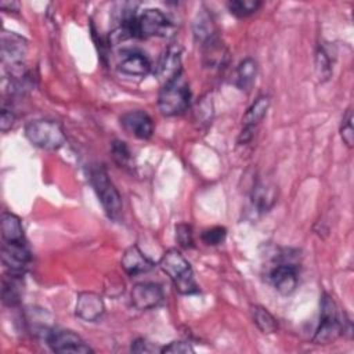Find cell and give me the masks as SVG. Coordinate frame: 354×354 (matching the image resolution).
Masks as SVG:
<instances>
[{
	"mask_svg": "<svg viewBox=\"0 0 354 354\" xmlns=\"http://www.w3.org/2000/svg\"><path fill=\"white\" fill-rule=\"evenodd\" d=\"M225 235H227V230L224 227H220V225H216V227H212V228H207L202 232L201 238L202 241L206 243V245H210V246H216V245H220L224 239H225Z\"/></svg>",
	"mask_w": 354,
	"mask_h": 354,
	"instance_id": "30",
	"label": "cell"
},
{
	"mask_svg": "<svg viewBox=\"0 0 354 354\" xmlns=\"http://www.w3.org/2000/svg\"><path fill=\"white\" fill-rule=\"evenodd\" d=\"M130 299L133 307H136L140 311H147L159 307L165 300V295L159 283L141 282L133 286Z\"/></svg>",
	"mask_w": 354,
	"mask_h": 354,
	"instance_id": "8",
	"label": "cell"
},
{
	"mask_svg": "<svg viewBox=\"0 0 354 354\" xmlns=\"http://www.w3.org/2000/svg\"><path fill=\"white\" fill-rule=\"evenodd\" d=\"M202 58L205 66L212 69H220L227 64L228 50L217 35L202 43Z\"/></svg>",
	"mask_w": 354,
	"mask_h": 354,
	"instance_id": "17",
	"label": "cell"
},
{
	"mask_svg": "<svg viewBox=\"0 0 354 354\" xmlns=\"http://www.w3.org/2000/svg\"><path fill=\"white\" fill-rule=\"evenodd\" d=\"M189 100V86L184 73H181L162 86L158 95V106L163 115L176 116L188 108Z\"/></svg>",
	"mask_w": 354,
	"mask_h": 354,
	"instance_id": "4",
	"label": "cell"
},
{
	"mask_svg": "<svg viewBox=\"0 0 354 354\" xmlns=\"http://www.w3.org/2000/svg\"><path fill=\"white\" fill-rule=\"evenodd\" d=\"M14 122H15V115H14V112H12L10 108H7L6 105H3V108H1V115H0V130H1L3 133H7V131L12 127Z\"/></svg>",
	"mask_w": 354,
	"mask_h": 354,
	"instance_id": "33",
	"label": "cell"
},
{
	"mask_svg": "<svg viewBox=\"0 0 354 354\" xmlns=\"http://www.w3.org/2000/svg\"><path fill=\"white\" fill-rule=\"evenodd\" d=\"M30 252L26 246V242L8 243L3 242L1 245V261L8 268V271L24 274L26 267L30 263Z\"/></svg>",
	"mask_w": 354,
	"mask_h": 354,
	"instance_id": "12",
	"label": "cell"
},
{
	"mask_svg": "<svg viewBox=\"0 0 354 354\" xmlns=\"http://www.w3.org/2000/svg\"><path fill=\"white\" fill-rule=\"evenodd\" d=\"M21 277L19 272L8 271L1 281V299L6 306H17L21 299Z\"/></svg>",
	"mask_w": 354,
	"mask_h": 354,
	"instance_id": "21",
	"label": "cell"
},
{
	"mask_svg": "<svg viewBox=\"0 0 354 354\" xmlns=\"http://www.w3.org/2000/svg\"><path fill=\"white\" fill-rule=\"evenodd\" d=\"M268 106H270V98L267 95H261L248 108L246 113L242 118L243 129L238 137L239 144H245L253 137V130L266 116Z\"/></svg>",
	"mask_w": 354,
	"mask_h": 354,
	"instance_id": "13",
	"label": "cell"
},
{
	"mask_svg": "<svg viewBox=\"0 0 354 354\" xmlns=\"http://www.w3.org/2000/svg\"><path fill=\"white\" fill-rule=\"evenodd\" d=\"M44 340L48 347L61 354L75 353V354H87L94 350L73 330L68 329H46L43 332Z\"/></svg>",
	"mask_w": 354,
	"mask_h": 354,
	"instance_id": "7",
	"label": "cell"
},
{
	"mask_svg": "<svg viewBox=\"0 0 354 354\" xmlns=\"http://www.w3.org/2000/svg\"><path fill=\"white\" fill-rule=\"evenodd\" d=\"M216 35H217V32H216L212 17L205 10L198 12L196 18L194 21V36H195V39L198 41L203 43L205 40H207V39H210Z\"/></svg>",
	"mask_w": 354,
	"mask_h": 354,
	"instance_id": "24",
	"label": "cell"
},
{
	"mask_svg": "<svg viewBox=\"0 0 354 354\" xmlns=\"http://www.w3.org/2000/svg\"><path fill=\"white\" fill-rule=\"evenodd\" d=\"M160 348L162 347H156L153 343L148 342L147 339H136L133 343H131V347L130 350L134 351V353H155V351H159L160 353Z\"/></svg>",
	"mask_w": 354,
	"mask_h": 354,
	"instance_id": "32",
	"label": "cell"
},
{
	"mask_svg": "<svg viewBox=\"0 0 354 354\" xmlns=\"http://www.w3.org/2000/svg\"><path fill=\"white\" fill-rule=\"evenodd\" d=\"M344 332V319L335 300L328 293L321 296L319 322L315 329L313 342L315 344H329Z\"/></svg>",
	"mask_w": 354,
	"mask_h": 354,
	"instance_id": "3",
	"label": "cell"
},
{
	"mask_svg": "<svg viewBox=\"0 0 354 354\" xmlns=\"http://www.w3.org/2000/svg\"><path fill=\"white\" fill-rule=\"evenodd\" d=\"M120 264H122V268L124 270V272L129 274L130 277H136V275L148 272L149 270L153 268L152 260H149L140 250V248L137 245H131L123 252Z\"/></svg>",
	"mask_w": 354,
	"mask_h": 354,
	"instance_id": "16",
	"label": "cell"
},
{
	"mask_svg": "<svg viewBox=\"0 0 354 354\" xmlns=\"http://www.w3.org/2000/svg\"><path fill=\"white\" fill-rule=\"evenodd\" d=\"M159 267L169 277L178 293L195 295L199 292L191 264L177 249L166 250L159 260Z\"/></svg>",
	"mask_w": 354,
	"mask_h": 354,
	"instance_id": "1",
	"label": "cell"
},
{
	"mask_svg": "<svg viewBox=\"0 0 354 354\" xmlns=\"http://www.w3.org/2000/svg\"><path fill=\"white\" fill-rule=\"evenodd\" d=\"M250 313H252L253 324L263 333L270 335V333H274L278 330V321L267 308H264L261 306H252Z\"/></svg>",
	"mask_w": 354,
	"mask_h": 354,
	"instance_id": "23",
	"label": "cell"
},
{
	"mask_svg": "<svg viewBox=\"0 0 354 354\" xmlns=\"http://www.w3.org/2000/svg\"><path fill=\"white\" fill-rule=\"evenodd\" d=\"M105 311V304L100 295L94 292H82L76 299L75 313L86 322L98 321Z\"/></svg>",
	"mask_w": 354,
	"mask_h": 354,
	"instance_id": "14",
	"label": "cell"
},
{
	"mask_svg": "<svg viewBox=\"0 0 354 354\" xmlns=\"http://www.w3.org/2000/svg\"><path fill=\"white\" fill-rule=\"evenodd\" d=\"M90 184L101 202V206L111 220H119L122 216V196L111 181L106 169L102 165H95L90 169Z\"/></svg>",
	"mask_w": 354,
	"mask_h": 354,
	"instance_id": "2",
	"label": "cell"
},
{
	"mask_svg": "<svg viewBox=\"0 0 354 354\" xmlns=\"http://www.w3.org/2000/svg\"><path fill=\"white\" fill-rule=\"evenodd\" d=\"M340 137L343 140V142L347 147H353L354 144V129H353V111L351 108H348L343 118H342V123H340Z\"/></svg>",
	"mask_w": 354,
	"mask_h": 354,
	"instance_id": "28",
	"label": "cell"
},
{
	"mask_svg": "<svg viewBox=\"0 0 354 354\" xmlns=\"http://www.w3.org/2000/svg\"><path fill=\"white\" fill-rule=\"evenodd\" d=\"M25 137L40 149L57 151L65 144L62 126L50 119H36L25 126Z\"/></svg>",
	"mask_w": 354,
	"mask_h": 354,
	"instance_id": "5",
	"label": "cell"
},
{
	"mask_svg": "<svg viewBox=\"0 0 354 354\" xmlns=\"http://www.w3.org/2000/svg\"><path fill=\"white\" fill-rule=\"evenodd\" d=\"M28 51V41L25 37L12 33H1V59L7 68L24 65V58Z\"/></svg>",
	"mask_w": 354,
	"mask_h": 354,
	"instance_id": "9",
	"label": "cell"
},
{
	"mask_svg": "<svg viewBox=\"0 0 354 354\" xmlns=\"http://www.w3.org/2000/svg\"><path fill=\"white\" fill-rule=\"evenodd\" d=\"M176 241L177 243L184 248L189 249L194 246V234L192 227L187 223H180L176 225Z\"/></svg>",
	"mask_w": 354,
	"mask_h": 354,
	"instance_id": "29",
	"label": "cell"
},
{
	"mask_svg": "<svg viewBox=\"0 0 354 354\" xmlns=\"http://www.w3.org/2000/svg\"><path fill=\"white\" fill-rule=\"evenodd\" d=\"M261 3L259 0H232L227 3V7L231 14L235 17L243 18L248 15H252L260 8Z\"/></svg>",
	"mask_w": 354,
	"mask_h": 354,
	"instance_id": "26",
	"label": "cell"
},
{
	"mask_svg": "<svg viewBox=\"0 0 354 354\" xmlns=\"http://www.w3.org/2000/svg\"><path fill=\"white\" fill-rule=\"evenodd\" d=\"M257 64L253 58H245L239 62L235 72V84L241 90H249L256 79Z\"/></svg>",
	"mask_w": 354,
	"mask_h": 354,
	"instance_id": "22",
	"label": "cell"
},
{
	"mask_svg": "<svg viewBox=\"0 0 354 354\" xmlns=\"http://www.w3.org/2000/svg\"><path fill=\"white\" fill-rule=\"evenodd\" d=\"M160 353H173V354H185V353H194V348L191 347L189 343L183 342V340H176L169 343L167 346H163L160 348Z\"/></svg>",
	"mask_w": 354,
	"mask_h": 354,
	"instance_id": "31",
	"label": "cell"
},
{
	"mask_svg": "<svg viewBox=\"0 0 354 354\" xmlns=\"http://www.w3.org/2000/svg\"><path fill=\"white\" fill-rule=\"evenodd\" d=\"M252 205L259 213L268 212L275 199H277V188L272 183L266 180H257L252 189Z\"/></svg>",
	"mask_w": 354,
	"mask_h": 354,
	"instance_id": "19",
	"label": "cell"
},
{
	"mask_svg": "<svg viewBox=\"0 0 354 354\" xmlns=\"http://www.w3.org/2000/svg\"><path fill=\"white\" fill-rule=\"evenodd\" d=\"M171 30L169 18L158 8H147L137 14L133 24L134 37H166Z\"/></svg>",
	"mask_w": 354,
	"mask_h": 354,
	"instance_id": "6",
	"label": "cell"
},
{
	"mask_svg": "<svg viewBox=\"0 0 354 354\" xmlns=\"http://www.w3.org/2000/svg\"><path fill=\"white\" fill-rule=\"evenodd\" d=\"M1 239L8 243L25 242L24 228L18 216L10 212L1 213Z\"/></svg>",
	"mask_w": 354,
	"mask_h": 354,
	"instance_id": "20",
	"label": "cell"
},
{
	"mask_svg": "<svg viewBox=\"0 0 354 354\" xmlns=\"http://www.w3.org/2000/svg\"><path fill=\"white\" fill-rule=\"evenodd\" d=\"M181 73H183V68H181L180 48L177 46H170L163 54L162 59L159 61L156 75L159 80L165 84Z\"/></svg>",
	"mask_w": 354,
	"mask_h": 354,
	"instance_id": "18",
	"label": "cell"
},
{
	"mask_svg": "<svg viewBox=\"0 0 354 354\" xmlns=\"http://www.w3.org/2000/svg\"><path fill=\"white\" fill-rule=\"evenodd\" d=\"M120 126L126 133L138 140H148L153 134V122L151 116L140 109L124 112L120 116Z\"/></svg>",
	"mask_w": 354,
	"mask_h": 354,
	"instance_id": "10",
	"label": "cell"
},
{
	"mask_svg": "<svg viewBox=\"0 0 354 354\" xmlns=\"http://www.w3.org/2000/svg\"><path fill=\"white\" fill-rule=\"evenodd\" d=\"M111 152H112V158L115 160V163L119 167L123 169H130L131 167V152L129 149V147L126 145V142L120 141V140H115L112 142L111 147Z\"/></svg>",
	"mask_w": 354,
	"mask_h": 354,
	"instance_id": "27",
	"label": "cell"
},
{
	"mask_svg": "<svg viewBox=\"0 0 354 354\" xmlns=\"http://www.w3.org/2000/svg\"><path fill=\"white\" fill-rule=\"evenodd\" d=\"M118 69L129 76H145L151 71V61L138 50H123L119 54Z\"/></svg>",
	"mask_w": 354,
	"mask_h": 354,
	"instance_id": "15",
	"label": "cell"
},
{
	"mask_svg": "<svg viewBox=\"0 0 354 354\" xmlns=\"http://www.w3.org/2000/svg\"><path fill=\"white\" fill-rule=\"evenodd\" d=\"M0 7H1L3 10H11V11H18V10H19V4L15 3V1H11V3L1 1V3H0Z\"/></svg>",
	"mask_w": 354,
	"mask_h": 354,
	"instance_id": "34",
	"label": "cell"
},
{
	"mask_svg": "<svg viewBox=\"0 0 354 354\" xmlns=\"http://www.w3.org/2000/svg\"><path fill=\"white\" fill-rule=\"evenodd\" d=\"M268 278L277 292L285 296L290 295L295 292L299 283L297 266L288 261H281L271 268Z\"/></svg>",
	"mask_w": 354,
	"mask_h": 354,
	"instance_id": "11",
	"label": "cell"
},
{
	"mask_svg": "<svg viewBox=\"0 0 354 354\" xmlns=\"http://www.w3.org/2000/svg\"><path fill=\"white\" fill-rule=\"evenodd\" d=\"M333 62L330 58V51L324 46L319 44L315 51V73L319 82H326L333 72Z\"/></svg>",
	"mask_w": 354,
	"mask_h": 354,
	"instance_id": "25",
	"label": "cell"
}]
</instances>
